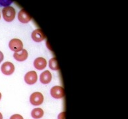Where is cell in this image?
Returning a JSON list of instances; mask_svg holds the SVG:
<instances>
[{
  "mask_svg": "<svg viewBox=\"0 0 128 119\" xmlns=\"http://www.w3.org/2000/svg\"><path fill=\"white\" fill-rule=\"evenodd\" d=\"M2 16L5 21L12 22L16 18V11L12 6H8L2 9Z\"/></svg>",
  "mask_w": 128,
  "mask_h": 119,
  "instance_id": "1",
  "label": "cell"
},
{
  "mask_svg": "<svg viewBox=\"0 0 128 119\" xmlns=\"http://www.w3.org/2000/svg\"><path fill=\"white\" fill-rule=\"evenodd\" d=\"M29 101L33 106H39L44 101V96L40 92H32L29 98Z\"/></svg>",
  "mask_w": 128,
  "mask_h": 119,
  "instance_id": "2",
  "label": "cell"
},
{
  "mask_svg": "<svg viewBox=\"0 0 128 119\" xmlns=\"http://www.w3.org/2000/svg\"><path fill=\"white\" fill-rule=\"evenodd\" d=\"M50 92V95L52 97L56 99L62 98L65 96L64 89L61 86H58V85L54 86L51 88Z\"/></svg>",
  "mask_w": 128,
  "mask_h": 119,
  "instance_id": "3",
  "label": "cell"
},
{
  "mask_svg": "<svg viewBox=\"0 0 128 119\" xmlns=\"http://www.w3.org/2000/svg\"><path fill=\"white\" fill-rule=\"evenodd\" d=\"M9 47L14 53L21 51L23 49V42L19 39H12L9 43Z\"/></svg>",
  "mask_w": 128,
  "mask_h": 119,
  "instance_id": "4",
  "label": "cell"
},
{
  "mask_svg": "<svg viewBox=\"0 0 128 119\" xmlns=\"http://www.w3.org/2000/svg\"><path fill=\"white\" fill-rule=\"evenodd\" d=\"M25 82L28 85H34L37 82L38 76L36 71H31L27 72L24 77Z\"/></svg>",
  "mask_w": 128,
  "mask_h": 119,
  "instance_id": "5",
  "label": "cell"
},
{
  "mask_svg": "<svg viewBox=\"0 0 128 119\" xmlns=\"http://www.w3.org/2000/svg\"><path fill=\"white\" fill-rule=\"evenodd\" d=\"M1 71L2 73L5 75L9 76L12 75L15 71V66L12 62H5L2 64L1 67Z\"/></svg>",
  "mask_w": 128,
  "mask_h": 119,
  "instance_id": "6",
  "label": "cell"
},
{
  "mask_svg": "<svg viewBox=\"0 0 128 119\" xmlns=\"http://www.w3.org/2000/svg\"><path fill=\"white\" fill-rule=\"evenodd\" d=\"M31 38L36 43L41 42L45 39V35L40 29H36L31 33Z\"/></svg>",
  "mask_w": 128,
  "mask_h": 119,
  "instance_id": "7",
  "label": "cell"
},
{
  "mask_svg": "<svg viewBox=\"0 0 128 119\" xmlns=\"http://www.w3.org/2000/svg\"><path fill=\"white\" fill-rule=\"evenodd\" d=\"M33 65L36 69L41 71L46 68V65H47V61L44 58L38 57L34 59Z\"/></svg>",
  "mask_w": 128,
  "mask_h": 119,
  "instance_id": "8",
  "label": "cell"
},
{
  "mask_svg": "<svg viewBox=\"0 0 128 119\" xmlns=\"http://www.w3.org/2000/svg\"><path fill=\"white\" fill-rule=\"evenodd\" d=\"M32 17L29 16V14L24 9L20 10L18 14V19L21 23H27L31 21Z\"/></svg>",
  "mask_w": 128,
  "mask_h": 119,
  "instance_id": "9",
  "label": "cell"
},
{
  "mask_svg": "<svg viewBox=\"0 0 128 119\" xmlns=\"http://www.w3.org/2000/svg\"><path fill=\"white\" fill-rule=\"evenodd\" d=\"M52 81V74L49 71H43L40 75V83L44 85H47Z\"/></svg>",
  "mask_w": 128,
  "mask_h": 119,
  "instance_id": "10",
  "label": "cell"
},
{
  "mask_svg": "<svg viewBox=\"0 0 128 119\" xmlns=\"http://www.w3.org/2000/svg\"><path fill=\"white\" fill-rule=\"evenodd\" d=\"M14 57L17 61H25L28 58V52H27L26 49H23L21 51L17 52V53H14Z\"/></svg>",
  "mask_w": 128,
  "mask_h": 119,
  "instance_id": "11",
  "label": "cell"
},
{
  "mask_svg": "<svg viewBox=\"0 0 128 119\" xmlns=\"http://www.w3.org/2000/svg\"><path fill=\"white\" fill-rule=\"evenodd\" d=\"M31 117L34 119H39L44 115V110L41 108H35L31 111Z\"/></svg>",
  "mask_w": 128,
  "mask_h": 119,
  "instance_id": "12",
  "label": "cell"
},
{
  "mask_svg": "<svg viewBox=\"0 0 128 119\" xmlns=\"http://www.w3.org/2000/svg\"><path fill=\"white\" fill-rule=\"evenodd\" d=\"M48 66H49L50 69L53 70V71H59L60 68L58 67V64L56 58L52 57L49 60L48 62Z\"/></svg>",
  "mask_w": 128,
  "mask_h": 119,
  "instance_id": "13",
  "label": "cell"
},
{
  "mask_svg": "<svg viewBox=\"0 0 128 119\" xmlns=\"http://www.w3.org/2000/svg\"><path fill=\"white\" fill-rule=\"evenodd\" d=\"M11 4H12V1H1L0 0V6H2V7H8V6H10V5Z\"/></svg>",
  "mask_w": 128,
  "mask_h": 119,
  "instance_id": "14",
  "label": "cell"
},
{
  "mask_svg": "<svg viewBox=\"0 0 128 119\" xmlns=\"http://www.w3.org/2000/svg\"><path fill=\"white\" fill-rule=\"evenodd\" d=\"M10 119H24V118L21 114H13L12 116H11V117L10 118Z\"/></svg>",
  "mask_w": 128,
  "mask_h": 119,
  "instance_id": "15",
  "label": "cell"
},
{
  "mask_svg": "<svg viewBox=\"0 0 128 119\" xmlns=\"http://www.w3.org/2000/svg\"><path fill=\"white\" fill-rule=\"evenodd\" d=\"M58 119H66V112H61L58 115Z\"/></svg>",
  "mask_w": 128,
  "mask_h": 119,
  "instance_id": "16",
  "label": "cell"
},
{
  "mask_svg": "<svg viewBox=\"0 0 128 119\" xmlns=\"http://www.w3.org/2000/svg\"><path fill=\"white\" fill-rule=\"evenodd\" d=\"M4 53H2L1 51H0V63H2L3 61H4Z\"/></svg>",
  "mask_w": 128,
  "mask_h": 119,
  "instance_id": "17",
  "label": "cell"
},
{
  "mask_svg": "<svg viewBox=\"0 0 128 119\" xmlns=\"http://www.w3.org/2000/svg\"><path fill=\"white\" fill-rule=\"evenodd\" d=\"M0 119H3V115L1 112H0Z\"/></svg>",
  "mask_w": 128,
  "mask_h": 119,
  "instance_id": "18",
  "label": "cell"
},
{
  "mask_svg": "<svg viewBox=\"0 0 128 119\" xmlns=\"http://www.w3.org/2000/svg\"><path fill=\"white\" fill-rule=\"evenodd\" d=\"M2 93H1V92H0V100H1V99H2Z\"/></svg>",
  "mask_w": 128,
  "mask_h": 119,
  "instance_id": "19",
  "label": "cell"
},
{
  "mask_svg": "<svg viewBox=\"0 0 128 119\" xmlns=\"http://www.w3.org/2000/svg\"><path fill=\"white\" fill-rule=\"evenodd\" d=\"M0 19H1V14H0Z\"/></svg>",
  "mask_w": 128,
  "mask_h": 119,
  "instance_id": "20",
  "label": "cell"
}]
</instances>
